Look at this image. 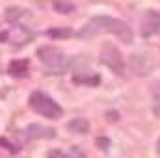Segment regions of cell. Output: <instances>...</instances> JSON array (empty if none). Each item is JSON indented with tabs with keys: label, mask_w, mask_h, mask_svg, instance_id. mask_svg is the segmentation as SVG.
<instances>
[{
	"label": "cell",
	"mask_w": 160,
	"mask_h": 158,
	"mask_svg": "<svg viewBox=\"0 0 160 158\" xmlns=\"http://www.w3.org/2000/svg\"><path fill=\"white\" fill-rule=\"evenodd\" d=\"M114 34L116 37L123 43H132L134 36H132V30L127 22H123L119 19H112V17H104V15H99V17H93L91 21H88L82 30L78 32L80 37H93L97 34Z\"/></svg>",
	"instance_id": "obj_1"
},
{
	"label": "cell",
	"mask_w": 160,
	"mask_h": 158,
	"mask_svg": "<svg viewBox=\"0 0 160 158\" xmlns=\"http://www.w3.org/2000/svg\"><path fill=\"white\" fill-rule=\"evenodd\" d=\"M38 58L48 75H62L69 69V60L62 50L54 47H41L38 50Z\"/></svg>",
	"instance_id": "obj_2"
},
{
	"label": "cell",
	"mask_w": 160,
	"mask_h": 158,
	"mask_svg": "<svg viewBox=\"0 0 160 158\" xmlns=\"http://www.w3.org/2000/svg\"><path fill=\"white\" fill-rule=\"evenodd\" d=\"M28 102H30V108L34 112H38L39 116H43V117H47V119H58L62 116L60 104H56V101L50 99L43 91H34L28 97Z\"/></svg>",
	"instance_id": "obj_3"
},
{
	"label": "cell",
	"mask_w": 160,
	"mask_h": 158,
	"mask_svg": "<svg viewBox=\"0 0 160 158\" xmlns=\"http://www.w3.org/2000/svg\"><path fill=\"white\" fill-rule=\"evenodd\" d=\"M101 62L108 67V69H112L116 75H123L125 73V60H123V54L119 52V48L118 47H114V45H104L102 48H101Z\"/></svg>",
	"instance_id": "obj_4"
},
{
	"label": "cell",
	"mask_w": 160,
	"mask_h": 158,
	"mask_svg": "<svg viewBox=\"0 0 160 158\" xmlns=\"http://www.w3.org/2000/svg\"><path fill=\"white\" fill-rule=\"evenodd\" d=\"M142 36L145 37H160V11H147L145 19L142 22Z\"/></svg>",
	"instance_id": "obj_5"
},
{
	"label": "cell",
	"mask_w": 160,
	"mask_h": 158,
	"mask_svg": "<svg viewBox=\"0 0 160 158\" xmlns=\"http://www.w3.org/2000/svg\"><path fill=\"white\" fill-rule=\"evenodd\" d=\"M4 39L11 41L13 45H19V47H22V45H26V43H30V41L34 39V32L32 30H28L26 26H13L6 36H4Z\"/></svg>",
	"instance_id": "obj_6"
},
{
	"label": "cell",
	"mask_w": 160,
	"mask_h": 158,
	"mask_svg": "<svg viewBox=\"0 0 160 158\" xmlns=\"http://www.w3.org/2000/svg\"><path fill=\"white\" fill-rule=\"evenodd\" d=\"M128 63H130V69H132L136 75H140V77L149 75L151 69H153V62H151V58L145 56V54H132L130 60H128Z\"/></svg>",
	"instance_id": "obj_7"
},
{
	"label": "cell",
	"mask_w": 160,
	"mask_h": 158,
	"mask_svg": "<svg viewBox=\"0 0 160 158\" xmlns=\"http://www.w3.org/2000/svg\"><path fill=\"white\" fill-rule=\"evenodd\" d=\"M26 134L28 138H34V140H52L56 136V130L50 128V126H43V125H28L26 126Z\"/></svg>",
	"instance_id": "obj_8"
},
{
	"label": "cell",
	"mask_w": 160,
	"mask_h": 158,
	"mask_svg": "<svg viewBox=\"0 0 160 158\" xmlns=\"http://www.w3.org/2000/svg\"><path fill=\"white\" fill-rule=\"evenodd\" d=\"M8 71H9L11 77L22 78V77L28 75V62H26V60H13V62L9 63V67H8Z\"/></svg>",
	"instance_id": "obj_9"
},
{
	"label": "cell",
	"mask_w": 160,
	"mask_h": 158,
	"mask_svg": "<svg viewBox=\"0 0 160 158\" xmlns=\"http://www.w3.org/2000/svg\"><path fill=\"white\" fill-rule=\"evenodd\" d=\"M67 128H69L71 132H75V134H86V132L89 130V123L84 117H75L67 123Z\"/></svg>",
	"instance_id": "obj_10"
},
{
	"label": "cell",
	"mask_w": 160,
	"mask_h": 158,
	"mask_svg": "<svg viewBox=\"0 0 160 158\" xmlns=\"http://www.w3.org/2000/svg\"><path fill=\"white\" fill-rule=\"evenodd\" d=\"M47 36L52 39H67L73 36V30L71 28H50L47 30Z\"/></svg>",
	"instance_id": "obj_11"
},
{
	"label": "cell",
	"mask_w": 160,
	"mask_h": 158,
	"mask_svg": "<svg viewBox=\"0 0 160 158\" xmlns=\"http://www.w3.org/2000/svg\"><path fill=\"white\" fill-rule=\"evenodd\" d=\"M52 7H54V11H58V13H62V15L75 11V6H73L71 2H67V0H54Z\"/></svg>",
	"instance_id": "obj_12"
},
{
	"label": "cell",
	"mask_w": 160,
	"mask_h": 158,
	"mask_svg": "<svg viewBox=\"0 0 160 158\" xmlns=\"http://www.w3.org/2000/svg\"><path fill=\"white\" fill-rule=\"evenodd\" d=\"M26 13H28V11H26L24 7H8V9H6V19L13 22V21H19V19H21L22 15H26Z\"/></svg>",
	"instance_id": "obj_13"
},
{
	"label": "cell",
	"mask_w": 160,
	"mask_h": 158,
	"mask_svg": "<svg viewBox=\"0 0 160 158\" xmlns=\"http://www.w3.org/2000/svg\"><path fill=\"white\" fill-rule=\"evenodd\" d=\"M47 158H67V155L63 151H60V149H50L47 153Z\"/></svg>",
	"instance_id": "obj_14"
},
{
	"label": "cell",
	"mask_w": 160,
	"mask_h": 158,
	"mask_svg": "<svg viewBox=\"0 0 160 158\" xmlns=\"http://www.w3.org/2000/svg\"><path fill=\"white\" fill-rule=\"evenodd\" d=\"M155 114L160 117V104H157V108H155Z\"/></svg>",
	"instance_id": "obj_15"
},
{
	"label": "cell",
	"mask_w": 160,
	"mask_h": 158,
	"mask_svg": "<svg viewBox=\"0 0 160 158\" xmlns=\"http://www.w3.org/2000/svg\"><path fill=\"white\" fill-rule=\"evenodd\" d=\"M157 151L160 153V138H158V141H157Z\"/></svg>",
	"instance_id": "obj_16"
}]
</instances>
